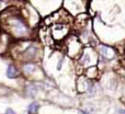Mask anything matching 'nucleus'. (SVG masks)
<instances>
[{
  "label": "nucleus",
  "instance_id": "nucleus-1",
  "mask_svg": "<svg viewBox=\"0 0 125 114\" xmlns=\"http://www.w3.org/2000/svg\"><path fill=\"white\" fill-rule=\"evenodd\" d=\"M69 33V24L64 23V22H57L53 23L52 30H51V35L52 37L57 42H62L65 40V37Z\"/></svg>",
  "mask_w": 125,
  "mask_h": 114
},
{
  "label": "nucleus",
  "instance_id": "nucleus-2",
  "mask_svg": "<svg viewBox=\"0 0 125 114\" xmlns=\"http://www.w3.org/2000/svg\"><path fill=\"white\" fill-rule=\"evenodd\" d=\"M99 52H100V54L104 58H106V59H112V58H114L115 55H116V53H115V51L113 50V48L109 47V46H104V45L99 46Z\"/></svg>",
  "mask_w": 125,
  "mask_h": 114
},
{
  "label": "nucleus",
  "instance_id": "nucleus-3",
  "mask_svg": "<svg viewBox=\"0 0 125 114\" xmlns=\"http://www.w3.org/2000/svg\"><path fill=\"white\" fill-rule=\"evenodd\" d=\"M13 28H14L15 32H17L18 34H20V35L24 34V33L26 32L25 26H24L23 24H22L21 22H19V21H14V22H13Z\"/></svg>",
  "mask_w": 125,
  "mask_h": 114
},
{
  "label": "nucleus",
  "instance_id": "nucleus-4",
  "mask_svg": "<svg viewBox=\"0 0 125 114\" xmlns=\"http://www.w3.org/2000/svg\"><path fill=\"white\" fill-rule=\"evenodd\" d=\"M17 76H18L17 69H15L12 65L8 66V68H7V77L10 78V79H13V78H17Z\"/></svg>",
  "mask_w": 125,
  "mask_h": 114
},
{
  "label": "nucleus",
  "instance_id": "nucleus-5",
  "mask_svg": "<svg viewBox=\"0 0 125 114\" xmlns=\"http://www.w3.org/2000/svg\"><path fill=\"white\" fill-rule=\"evenodd\" d=\"M36 53H37V48L35 47L34 45L29 46V47L26 48V51H25V55H26L28 57H30V58L34 57L35 55H36Z\"/></svg>",
  "mask_w": 125,
  "mask_h": 114
},
{
  "label": "nucleus",
  "instance_id": "nucleus-6",
  "mask_svg": "<svg viewBox=\"0 0 125 114\" xmlns=\"http://www.w3.org/2000/svg\"><path fill=\"white\" fill-rule=\"evenodd\" d=\"M26 91H28V94L30 95V97H35V95L37 94V92H39V87L35 86V84L29 86Z\"/></svg>",
  "mask_w": 125,
  "mask_h": 114
},
{
  "label": "nucleus",
  "instance_id": "nucleus-7",
  "mask_svg": "<svg viewBox=\"0 0 125 114\" xmlns=\"http://www.w3.org/2000/svg\"><path fill=\"white\" fill-rule=\"evenodd\" d=\"M90 62V55L87 54V53H84V54H82L81 58H80V64L81 65H87Z\"/></svg>",
  "mask_w": 125,
  "mask_h": 114
},
{
  "label": "nucleus",
  "instance_id": "nucleus-8",
  "mask_svg": "<svg viewBox=\"0 0 125 114\" xmlns=\"http://www.w3.org/2000/svg\"><path fill=\"white\" fill-rule=\"evenodd\" d=\"M37 110H39V104L37 103H31L30 106H29V113L30 114H34L37 112Z\"/></svg>",
  "mask_w": 125,
  "mask_h": 114
},
{
  "label": "nucleus",
  "instance_id": "nucleus-9",
  "mask_svg": "<svg viewBox=\"0 0 125 114\" xmlns=\"http://www.w3.org/2000/svg\"><path fill=\"white\" fill-rule=\"evenodd\" d=\"M35 70H36V67H35L34 65H25V66H24V71H25L26 73H34Z\"/></svg>",
  "mask_w": 125,
  "mask_h": 114
},
{
  "label": "nucleus",
  "instance_id": "nucleus-10",
  "mask_svg": "<svg viewBox=\"0 0 125 114\" xmlns=\"http://www.w3.org/2000/svg\"><path fill=\"white\" fill-rule=\"evenodd\" d=\"M94 92H95L94 84L89 82V83H88V93H89V95H93V94H94Z\"/></svg>",
  "mask_w": 125,
  "mask_h": 114
},
{
  "label": "nucleus",
  "instance_id": "nucleus-11",
  "mask_svg": "<svg viewBox=\"0 0 125 114\" xmlns=\"http://www.w3.org/2000/svg\"><path fill=\"white\" fill-rule=\"evenodd\" d=\"M4 114H15V112L12 110V109H8V110L6 111V113Z\"/></svg>",
  "mask_w": 125,
  "mask_h": 114
},
{
  "label": "nucleus",
  "instance_id": "nucleus-12",
  "mask_svg": "<svg viewBox=\"0 0 125 114\" xmlns=\"http://www.w3.org/2000/svg\"><path fill=\"white\" fill-rule=\"evenodd\" d=\"M62 59L59 60L58 65H57V69H61V68H62Z\"/></svg>",
  "mask_w": 125,
  "mask_h": 114
},
{
  "label": "nucleus",
  "instance_id": "nucleus-13",
  "mask_svg": "<svg viewBox=\"0 0 125 114\" xmlns=\"http://www.w3.org/2000/svg\"><path fill=\"white\" fill-rule=\"evenodd\" d=\"M119 114H125V110H124V109H121V110H119Z\"/></svg>",
  "mask_w": 125,
  "mask_h": 114
},
{
  "label": "nucleus",
  "instance_id": "nucleus-14",
  "mask_svg": "<svg viewBox=\"0 0 125 114\" xmlns=\"http://www.w3.org/2000/svg\"><path fill=\"white\" fill-rule=\"evenodd\" d=\"M2 7H3V1H2V0H0V9H1Z\"/></svg>",
  "mask_w": 125,
  "mask_h": 114
}]
</instances>
